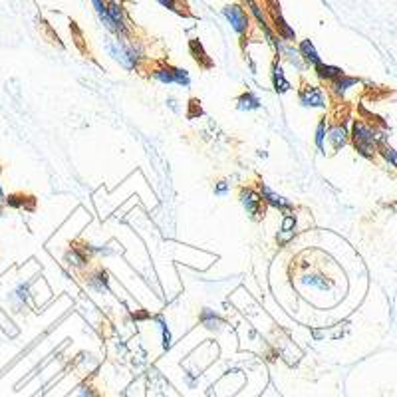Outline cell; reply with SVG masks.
Instances as JSON below:
<instances>
[{
  "label": "cell",
  "mask_w": 397,
  "mask_h": 397,
  "mask_svg": "<svg viewBox=\"0 0 397 397\" xmlns=\"http://www.w3.org/2000/svg\"><path fill=\"white\" fill-rule=\"evenodd\" d=\"M358 84V80L356 78H348V76H342L338 78V80H334L332 82V92L336 95H344L346 92H348V88H351V85Z\"/></svg>",
  "instance_id": "obj_18"
},
{
  "label": "cell",
  "mask_w": 397,
  "mask_h": 397,
  "mask_svg": "<svg viewBox=\"0 0 397 397\" xmlns=\"http://www.w3.org/2000/svg\"><path fill=\"white\" fill-rule=\"evenodd\" d=\"M294 228H296V217H294V215H286V217L282 218V228H280L278 235H276V243L280 246L288 245L294 238Z\"/></svg>",
  "instance_id": "obj_9"
},
{
  "label": "cell",
  "mask_w": 397,
  "mask_h": 397,
  "mask_svg": "<svg viewBox=\"0 0 397 397\" xmlns=\"http://www.w3.org/2000/svg\"><path fill=\"white\" fill-rule=\"evenodd\" d=\"M110 2H115V0H110Z\"/></svg>",
  "instance_id": "obj_25"
},
{
  "label": "cell",
  "mask_w": 397,
  "mask_h": 397,
  "mask_svg": "<svg viewBox=\"0 0 397 397\" xmlns=\"http://www.w3.org/2000/svg\"><path fill=\"white\" fill-rule=\"evenodd\" d=\"M300 104L304 107H326V95L318 85H306L300 90Z\"/></svg>",
  "instance_id": "obj_6"
},
{
  "label": "cell",
  "mask_w": 397,
  "mask_h": 397,
  "mask_svg": "<svg viewBox=\"0 0 397 397\" xmlns=\"http://www.w3.org/2000/svg\"><path fill=\"white\" fill-rule=\"evenodd\" d=\"M173 82L181 88H189L191 85V76L187 70L183 68H173Z\"/></svg>",
  "instance_id": "obj_20"
},
{
  "label": "cell",
  "mask_w": 397,
  "mask_h": 397,
  "mask_svg": "<svg viewBox=\"0 0 397 397\" xmlns=\"http://www.w3.org/2000/svg\"><path fill=\"white\" fill-rule=\"evenodd\" d=\"M4 201H6V197H4V191L0 187V203H4Z\"/></svg>",
  "instance_id": "obj_24"
},
{
  "label": "cell",
  "mask_w": 397,
  "mask_h": 397,
  "mask_svg": "<svg viewBox=\"0 0 397 397\" xmlns=\"http://www.w3.org/2000/svg\"><path fill=\"white\" fill-rule=\"evenodd\" d=\"M314 72H316V76L320 78V80H326V82H334V80L344 76V72H342L340 68L324 64V62H320L318 66H314Z\"/></svg>",
  "instance_id": "obj_14"
},
{
  "label": "cell",
  "mask_w": 397,
  "mask_h": 397,
  "mask_svg": "<svg viewBox=\"0 0 397 397\" xmlns=\"http://www.w3.org/2000/svg\"><path fill=\"white\" fill-rule=\"evenodd\" d=\"M198 320H201V324H203V326L211 332L218 330V328L223 326V318H221L215 310H211V308L201 310V314H198Z\"/></svg>",
  "instance_id": "obj_13"
},
{
  "label": "cell",
  "mask_w": 397,
  "mask_h": 397,
  "mask_svg": "<svg viewBox=\"0 0 397 397\" xmlns=\"http://www.w3.org/2000/svg\"><path fill=\"white\" fill-rule=\"evenodd\" d=\"M302 284L306 286H310L314 290H322V292H326V290H332V280H328L326 276L320 275V272H312V275H306L302 276Z\"/></svg>",
  "instance_id": "obj_12"
},
{
  "label": "cell",
  "mask_w": 397,
  "mask_h": 397,
  "mask_svg": "<svg viewBox=\"0 0 397 397\" xmlns=\"http://www.w3.org/2000/svg\"><path fill=\"white\" fill-rule=\"evenodd\" d=\"M396 316H397V310H396Z\"/></svg>",
  "instance_id": "obj_26"
},
{
  "label": "cell",
  "mask_w": 397,
  "mask_h": 397,
  "mask_svg": "<svg viewBox=\"0 0 397 397\" xmlns=\"http://www.w3.org/2000/svg\"><path fill=\"white\" fill-rule=\"evenodd\" d=\"M298 54H300V58H302L308 66H318V64L322 62L320 56H318V52H316V48H314V44L310 42V40H302V42H300V46H298Z\"/></svg>",
  "instance_id": "obj_11"
},
{
  "label": "cell",
  "mask_w": 397,
  "mask_h": 397,
  "mask_svg": "<svg viewBox=\"0 0 397 397\" xmlns=\"http://www.w3.org/2000/svg\"><path fill=\"white\" fill-rule=\"evenodd\" d=\"M328 139H330V143L334 145V149H340V147H344L346 142H348V132H346V127H344L342 123H338V125H332L330 129H328Z\"/></svg>",
  "instance_id": "obj_15"
},
{
  "label": "cell",
  "mask_w": 397,
  "mask_h": 397,
  "mask_svg": "<svg viewBox=\"0 0 397 397\" xmlns=\"http://www.w3.org/2000/svg\"><path fill=\"white\" fill-rule=\"evenodd\" d=\"M272 84H275V90L278 92V94H284V92H288V90L292 88L290 82L284 78V70L278 62L272 66Z\"/></svg>",
  "instance_id": "obj_16"
},
{
  "label": "cell",
  "mask_w": 397,
  "mask_h": 397,
  "mask_svg": "<svg viewBox=\"0 0 397 397\" xmlns=\"http://www.w3.org/2000/svg\"><path fill=\"white\" fill-rule=\"evenodd\" d=\"M258 195H260V198H263V203L270 205V207L278 208V211H290V208H292L290 198L278 195L276 191L270 189V187L265 185V183H260V185H258Z\"/></svg>",
  "instance_id": "obj_5"
},
{
  "label": "cell",
  "mask_w": 397,
  "mask_h": 397,
  "mask_svg": "<svg viewBox=\"0 0 397 397\" xmlns=\"http://www.w3.org/2000/svg\"><path fill=\"white\" fill-rule=\"evenodd\" d=\"M107 52L127 70L137 68L139 60H142V48L137 44H123L122 40H110L107 42Z\"/></svg>",
  "instance_id": "obj_2"
},
{
  "label": "cell",
  "mask_w": 397,
  "mask_h": 397,
  "mask_svg": "<svg viewBox=\"0 0 397 397\" xmlns=\"http://www.w3.org/2000/svg\"><path fill=\"white\" fill-rule=\"evenodd\" d=\"M237 107L240 112H255V110L260 107V100H258L253 92H245V94L237 100Z\"/></svg>",
  "instance_id": "obj_17"
},
{
  "label": "cell",
  "mask_w": 397,
  "mask_h": 397,
  "mask_svg": "<svg viewBox=\"0 0 397 397\" xmlns=\"http://www.w3.org/2000/svg\"><path fill=\"white\" fill-rule=\"evenodd\" d=\"M346 397H397V351H386L354 369Z\"/></svg>",
  "instance_id": "obj_1"
},
{
  "label": "cell",
  "mask_w": 397,
  "mask_h": 397,
  "mask_svg": "<svg viewBox=\"0 0 397 397\" xmlns=\"http://www.w3.org/2000/svg\"><path fill=\"white\" fill-rule=\"evenodd\" d=\"M64 260H66L68 266L80 268V270L90 265V256H88V253H85L82 246H72V248H68L66 255H64Z\"/></svg>",
  "instance_id": "obj_8"
},
{
  "label": "cell",
  "mask_w": 397,
  "mask_h": 397,
  "mask_svg": "<svg viewBox=\"0 0 397 397\" xmlns=\"http://www.w3.org/2000/svg\"><path fill=\"white\" fill-rule=\"evenodd\" d=\"M161 6H165V9L173 10V12H177V14H183L179 9V2H183V0H157Z\"/></svg>",
  "instance_id": "obj_23"
},
{
  "label": "cell",
  "mask_w": 397,
  "mask_h": 397,
  "mask_svg": "<svg viewBox=\"0 0 397 397\" xmlns=\"http://www.w3.org/2000/svg\"><path fill=\"white\" fill-rule=\"evenodd\" d=\"M85 284H88V288H92L94 292H110V276L105 272L104 268H97L94 272H90V275L85 276Z\"/></svg>",
  "instance_id": "obj_7"
},
{
  "label": "cell",
  "mask_w": 397,
  "mask_h": 397,
  "mask_svg": "<svg viewBox=\"0 0 397 397\" xmlns=\"http://www.w3.org/2000/svg\"><path fill=\"white\" fill-rule=\"evenodd\" d=\"M223 16L228 20L231 28L235 30L238 36H245L246 30L250 26V18H248V12L240 4H227L223 9Z\"/></svg>",
  "instance_id": "obj_3"
},
{
  "label": "cell",
  "mask_w": 397,
  "mask_h": 397,
  "mask_svg": "<svg viewBox=\"0 0 397 397\" xmlns=\"http://www.w3.org/2000/svg\"><path fill=\"white\" fill-rule=\"evenodd\" d=\"M153 80H157V82H161V84H175L173 82V68L171 66H163V68H155L152 72Z\"/></svg>",
  "instance_id": "obj_19"
},
{
  "label": "cell",
  "mask_w": 397,
  "mask_h": 397,
  "mask_svg": "<svg viewBox=\"0 0 397 397\" xmlns=\"http://www.w3.org/2000/svg\"><path fill=\"white\" fill-rule=\"evenodd\" d=\"M272 20H275V28L278 30V36L286 42H294L296 40V34H294V30L286 24V20L280 16V10L278 6L275 4V9H272Z\"/></svg>",
  "instance_id": "obj_10"
},
{
  "label": "cell",
  "mask_w": 397,
  "mask_h": 397,
  "mask_svg": "<svg viewBox=\"0 0 397 397\" xmlns=\"http://www.w3.org/2000/svg\"><path fill=\"white\" fill-rule=\"evenodd\" d=\"M238 198H240V205L245 207L246 215L250 218H260L265 215V205H263V198L258 195V191L245 187V189H240Z\"/></svg>",
  "instance_id": "obj_4"
},
{
  "label": "cell",
  "mask_w": 397,
  "mask_h": 397,
  "mask_svg": "<svg viewBox=\"0 0 397 397\" xmlns=\"http://www.w3.org/2000/svg\"><path fill=\"white\" fill-rule=\"evenodd\" d=\"M228 191H231V185H228L227 181H218V183H215V195H217V197H227Z\"/></svg>",
  "instance_id": "obj_22"
},
{
  "label": "cell",
  "mask_w": 397,
  "mask_h": 397,
  "mask_svg": "<svg viewBox=\"0 0 397 397\" xmlns=\"http://www.w3.org/2000/svg\"><path fill=\"white\" fill-rule=\"evenodd\" d=\"M324 139H326V117L320 120L318 123V127H316V137H314V142H316V147L318 149H324Z\"/></svg>",
  "instance_id": "obj_21"
}]
</instances>
